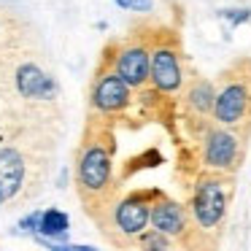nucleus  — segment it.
I'll return each instance as SVG.
<instances>
[{"mask_svg": "<svg viewBox=\"0 0 251 251\" xmlns=\"http://www.w3.org/2000/svg\"><path fill=\"white\" fill-rule=\"evenodd\" d=\"M229 205V178L227 173H205L197 178L195 192H192L189 213L197 229L202 232H216L227 216Z\"/></svg>", "mask_w": 251, "mask_h": 251, "instance_id": "f257e3e1", "label": "nucleus"}, {"mask_svg": "<svg viewBox=\"0 0 251 251\" xmlns=\"http://www.w3.org/2000/svg\"><path fill=\"white\" fill-rule=\"evenodd\" d=\"M251 114V81L246 76L227 78L216 89V103H213L211 119L224 127H240Z\"/></svg>", "mask_w": 251, "mask_h": 251, "instance_id": "f03ea898", "label": "nucleus"}, {"mask_svg": "<svg viewBox=\"0 0 251 251\" xmlns=\"http://www.w3.org/2000/svg\"><path fill=\"white\" fill-rule=\"evenodd\" d=\"M111 146H105L103 141H95L89 146H84L81 157H78V186H81L84 197H100L108 192L111 186Z\"/></svg>", "mask_w": 251, "mask_h": 251, "instance_id": "7ed1b4c3", "label": "nucleus"}, {"mask_svg": "<svg viewBox=\"0 0 251 251\" xmlns=\"http://www.w3.org/2000/svg\"><path fill=\"white\" fill-rule=\"evenodd\" d=\"M240 138L232 132V127L216 125L205 132L202 141V165L216 173H232L240 162Z\"/></svg>", "mask_w": 251, "mask_h": 251, "instance_id": "20e7f679", "label": "nucleus"}, {"mask_svg": "<svg viewBox=\"0 0 251 251\" xmlns=\"http://www.w3.org/2000/svg\"><path fill=\"white\" fill-rule=\"evenodd\" d=\"M149 81L162 95H173L184 87V65H181V51L173 41L151 46V76Z\"/></svg>", "mask_w": 251, "mask_h": 251, "instance_id": "39448f33", "label": "nucleus"}, {"mask_svg": "<svg viewBox=\"0 0 251 251\" xmlns=\"http://www.w3.org/2000/svg\"><path fill=\"white\" fill-rule=\"evenodd\" d=\"M159 192H132L130 197L116 202L114 208V227L127 238H141L151 224V205Z\"/></svg>", "mask_w": 251, "mask_h": 251, "instance_id": "423d86ee", "label": "nucleus"}, {"mask_svg": "<svg viewBox=\"0 0 251 251\" xmlns=\"http://www.w3.org/2000/svg\"><path fill=\"white\" fill-rule=\"evenodd\" d=\"M132 87L119 76V73H103L92 87V105L100 114H119L130 105Z\"/></svg>", "mask_w": 251, "mask_h": 251, "instance_id": "0eeeda50", "label": "nucleus"}, {"mask_svg": "<svg viewBox=\"0 0 251 251\" xmlns=\"http://www.w3.org/2000/svg\"><path fill=\"white\" fill-rule=\"evenodd\" d=\"M27 178V162L17 146H0V205L19 195Z\"/></svg>", "mask_w": 251, "mask_h": 251, "instance_id": "6e6552de", "label": "nucleus"}, {"mask_svg": "<svg viewBox=\"0 0 251 251\" xmlns=\"http://www.w3.org/2000/svg\"><path fill=\"white\" fill-rule=\"evenodd\" d=\"M116 73L130 84L132 89H141L151 76V46L130 44L116 57Z\"/></svg>", "mask_w": 251, "mask_h": 251, "instance_id": "1a4fd4ad", "label": "nucleus"}, {"mask_svg": "<svg viewBox=\"0 0 251 251\" xmlns=\"http://www.w3.org/2000/svg\"><path fill=\"white\" fill-rule=\"evenodd\" d=\"M189 216L192 213H186V208L181 205L178 200H173V197H165L162 192L154 197L151 227L159 229V232L170 235V238H181V235L189 229Z\"/></svg>", "mask_w": 251, "mask_h": 251, "instance_id": "9d476101", "label": "nucleus"}, {"mask_svg": "<svg viewBox=\"0 0 251 251\" xmlns=\"http://www.w3.org/2000/svg\"><path fill=\"white\" fill-rule=\"evenodd\" d=\"M184 103L189 111H195L197 116H211L213 103H216V87L208 78H195L189 84V89L184 92Z\"/></svg>", "mask_w": 251, "mask_h": 251, "instance_id": "9b49d317", "label": "nucleus"}, {"mask_svg": "<svg viewBox=\"0 0 251 251\" xmlns=\"http://www.w3.org/2000/svg\"><path fill=\"white\" fill-rule=\"evenodd\" d=\"M68 227H71V219H68L65 211L60 208H49V211H41V222L35 232L41 238H65Z\"/></svg>", "mask_w": 251, "mask_h": 251, "instance_id": "f8f14e48", "label": "nucleus"}, {"mask_svg": "<svg viewBox=\"0 0 251 251\" xmlns=\"http://www.w3.org/2000/svg\"><path fill=\"white\" fill-rule=\"evenodd\" d=\"M138 240H141L143 249H151V251H162V249H170V246H173V238L159 232V229H146Z\"/></svg>", "mask_w": 251, "mask_h": 251, "instance_id": "ddd939ff", "label": "nucleus"}, {"mask_svg": "<svg viewBox=\"0 0 251 251\" xmlns=\"http://www.w3.org/2000/svg\"><path fill=\"white\" fill-rule=\"evenodd\" d=\"M219 17L227 19L232 27H238V25H243L251 19V8H224V11H219Z\"/></svg>", "mask_w": 251, "mask_h": 251, "instance_id": "4468645a", "label": "nucleus"}, {"mask_svg": "<svg viewBox=\"0 0 251 251\" xmlns=\"http://www.w3.org/2000/svg\"><path fill=\"white\" fill-rule=\"evenodd\" d=\"M116 6L125 11H135V14H149L154 8V0H116Z\"/></svg>", "mask_w": 251, "mask_h": 251, "instance_id": "2eb2a0df", "label": "nucleus"}]
</instances>
